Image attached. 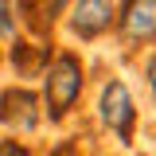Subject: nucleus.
I'll return each mask as SVG.
<instances>
[{"mask_svg": "<svg viewBox=\"0 0 156 156\" xmlns=\"http://www.w3.org/2000/svg\"><path fill=\"white\" fill-rule=\"evenodd\" d=\"M43 101L39 105H47V121L58 125V121H66L70 109L78 105V98H82V86H86V78H82V58L74 51H58L51 55V62L43 66Z\"/></svg>", "mask_w": 156, "mask_h": 156, "instance_id": "obj_1", "label": "nucleus"}, {"mask_svg": "<svg viewBox=\"0 0 156 156\" xmlns=\"http://www.w3.org/2000/svg\"><path fill=\"white\" fill-rule=\"evenodd\" d=\"M39 98L27 90V86H8V90H0V125L8 129V133H31L39 125Z\"/></svg>", "mask_w": 156, "mask_h": 156, "instance_id": "obj_5", "label": "nucleus"}, {"mask_svg": "<svg viewBox=\"0 0 156 156\" xmlns=\"http://www.w3.org/2000/svg\"><path fill=\"white\" fill-rule=\"evenodd\" d=\"M94 156H105V152H94Z\"/></svg>", "mask_w": 156, "mask_h": 156, "instance_id": "obj_11", "label": "nucleus"}, {"mask_svg": "<svg viewBox=\"0 0 156 156\" xmlns=\"http://www.w3.org/2000/svg\"><path fill=\"white\" fill-rule=\"evenodd\" d=\"M16 4V20L31 31V35L47 39L51 35V27L58 23V16L66 12V4L70 0H12Z\"/></svg>", "mask_w": 156, "mask_h": 156, "instance_id": "obj_6", "label": "nucleus"}, {"mask_svg": "<svg viewBox=\"0 0 156 156\" xmlns=\"http://www.w3.org/2000/svg\"><path fill=\"white\" fill-rule=\"evenodd\" d=\"M125 47H148L156 43V0H125L113 20Z\"/></svg>", "mask_w": 156, "mask_h": 156, "instance_id": "obj_4", "label": "nucleus"}, {"mask_svg": "<svg viewBox=\"0 0 156 156\" xmlns=\"http://www.w3.org/2000/svg\"><path fill=\"white\" fill-rule=\"evenodd\" d=\"M144 78H148V90L156 94V51H152L148 58H144Z\"/></svg>", "mask_w": 156, "mask_h": 156, "instance_id": "obj_10", "label": "nucleus"}, {"mask_svg": "<svg viewBox=\"0 0 156 156\" xmlns=\"http://www.w3.org/2000/svg\"><path fill=\"white\" fill-rule=\"evenodd\" d=\"M66 8H70L66 12V31L74 39H82V43L101 39L113 27V20H117V4L113 0H70Z\"/></svg>", "mask_w": 156, "mask_h": 156, "instance_id": "obj_3", "label": "nucleus"}, {"mask_svg": "<svg viewBox=\"0 0 156 156\" xmlns=\"http://www.w3.org/2000/svg\"><path fill=\"white\" fill-rule=\"evenodd\" d=\"M16 31H20V20H16V4L12 0H0V39H16Z\"/></svg>", "mask_w": 156, "mask_h": 156, "instance_id": "obj_8", "label": "nucleus"}, {"mask_svg": "<svg viewBox=\"0 0 156 156\" xmlns=\"http://www.w3.org/2000/svg\"><path fill=\"white\" fill-rule=\"evenodd\" d=\"M0 156H31V148L20 140H0Z\"/></svg>", "mask_w": 156, "mask_h": 156, "instance_id": "obj_9", "label": "nucleus"}, {"mask_svg": "<svg viewBox=\"0 0 156 156\" xmlns=\"http://www.w3.org/2000/svg\"><path fill=\"white\" fill-rule=\"evenodd\" d=\"M51 55H55L51 43H23V39H12V51H8V58H12L20 78H39L43 66L51 62Z\"/></svg>", "mask_w": 156, "mask_h": 156, "instance_id": "obj_7", "label": "nucleus"}, {"mask_svg": "<svg viewBox=\"0 0 156 156\" xmlns=\"http://www.w3.org/2000/svg\"><path fill=\"white\" fill-rule=\"evenodd\" d=\"M98 117L101 125L117 136V144H133V133H136V105H133V94L121 78H109L101 86V98H98Z\"/></svg>", "mask_w": 156, "mask_h": 156, "instance_id": "obj_2", "label": "nucleus"}]
</instances>
